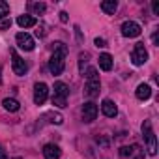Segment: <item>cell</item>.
<instances>
[{
  "label": "cell",
  "instance_id": "cell-32",
  "mask_svg": "<svg viewBox=\"0 0 159 159\" xmlns=\"http://www.w3.org/2000/svg\"><path fill=\"white\" fill-rule=\"evenodd\" d=\"M13 159H21V157H13Z\"/></svg>",
  "mask_w": 159,
  "mask_h": 159
},
{
  "label": "cell",
  "instance_id": "cell-8",
  "mask_svg": "<svg viewBox=\"0 0 159 159\" xmlns=\"http://www.w3.org/2000/svg\"><path fill=\"white\" fill-rule=\"evenodd\" d=\"M98 105L96 103H92V101H88V103H84L83 105V120L86 122V124H90V122H94L96 120V116H98Z\"/></svg>",
  "mask_w": 159,
  "mask_h": 159
},
{
  "label": "cell",
  "instance_id": "cell-30",
  "mask_svg": "<svg viewBox=\"0 0 159 159\" xmlns=\"http://www.w3.org/2000/svg\"><path fill=\"white\" fill-rule=\"evenodd\" d=\"M157 39H159V34H157V32H153V36H152V41H153V45H157Z\"/></svg>",
  "mask_w": 159,
  "mask_h": 159
},
{
  "label": "cell",
  "instance_id": "cell-27",
  "mask_svg": "<svg viewBox=\"0 0 159 159\" xmlns=\"http://www.w3.org/2000/svg\"><path fill=\"white\" fill-rule=\"evenodd\" d=\"M152 10H153L155 15H159V2H153V4H152Z\"/></svg>",
  "mask_w": 159,
  "mask_h": 159
},
{
  "label": "cell",
  "instance_id": "cell-29",
  "mask_svg": "<svg viewBox=\"0 0 159 159\" xmlns=\"http://www.w3.org/2000/svg\"><path fill=\"white\" fill-rule=\"evenodd\" d=\"M0 159H8V155H6V150L0 146Z\"/></svg>",
  "mask_w": 159,
  "mask_h": 159
},
{
  "label": "cell",
  "instance_id": "cell-10",
  "mask_svg": "<svg viewBox=\"0 0 159 159\" xmlns=\"http://www.w3.org/2000/svg\"><path fill=\"white\" fill-rule=\"evenodd\" d=\"M99 88H101V83L99 79H94V81H86V86H84V94L88 98H96L99 94Z\"/></svg>",
  "mask_w": 159,
  "mask_h": 159
},
{
  "label": "cell",
  "instance_id": "cell-28",
  "mask_svg": "<svg viewBox=\"0 0 159 159\" xmlns=\"http://www.w3.org/2000/svg\"><path fill=\"white\" fill-rule=\"evenodd\" d=\"M60 21L62 23H67V13L66 11H60Z\"/></svg>",
  "mask_w": 159,
  "mask_h": 159
},
{
  "label": "cell",
  "instance_id": "cell-18",
  "mask_svg": "<svg viewBox=\"0 0 159 159\" xmlns=\"http://www.w3.org/2000/svg\"><path fill=\"white\" fill-rule=\"evenodd\" d=\"M2 107L6 109V111H10V112H17L19 111V101L17 99H10V98H6L4 101H2Z\"/></svg>",
  "mask_w": 159,
  "mask_h": 159
},
{
  "label": "cell",
  "instance_id": "cell-7",
  "mask_svg": "<svg viewBox=\"0 0 159 159\" xmlns=\"http://www.w3.org/2000/svg\"><path fill=\"white\" fill-rule=\"evenodd\" d=\"M120 155H122V157H129V159H142L144 152L140 150L139 144H133V146H124V148H120Z\"/></svg>",
  "mask_w": 159,
  "mask_h": 159
},
{
  "label": "cell",
  "instance_id": "cell-11",
  "mask_svg": "<svg viewBox=\"0 0 159 159\" xmlns=\"http://www.w3.org/2000/svg\"><path fill=\"white\" fill-rule=\"evenodd\" d=\"M43 155H45V159H60L62 150L56 144H45L43 146Z\"/></svg>",
  "mask_w": 159,
  "mask_h": 159
},
{
  "label": "cell",
  "instance_id": "cell-12",
  "mask_svg": "<svg viewBox=\"0 0 159 159\" xmlns=\"http://www.w3.org/2000/svg\"><path fill=\"white\" fill-rule=\"evenodd\" d=\"M101 111H103V114H105L107 118H114V116L118 114V109H116L114 101H111V99H103V103H101Z\"/></svg>",
  "mask_w": 159,
  "mask_h": 159
},
{
  "label": "cell",
  "instance_id": "cell-19",
  "mask_svg": "<svg viewBox=\"0 0 159 159\" xmlns=\"http://www.w3.org/2000/svg\"><path fill=\"white\" fill-rule=\"evenodd\" d=\"M28 10L34 11L36 15H41V13L45 11V4H43V2H30V4H28Z\"/></svg>",
  "mask_w": 159,
  "mask_h": 159
},
{
  "label": "cell",
  "instance_id": "cell-23",
  "mask_svg": "<svg viewBox=\"0 0 159 159\" xmlns=\"http://www.w3.org/2000/svg\"><path fill=\"white\" fill-rule=\"evenodd\" d=\"M86 60H88V54H86V52H81V54H79V64H81V71H83V67H84Z\"/></svg>",
  "mask_w": 159,
  "mask_h": 159
},
{
  "label": "cell",
  "instance_id": "cell-17",
  "mask_svg": "<svg viewBox=\"0 0 159 159\" xmlns=\"http://www.w3.org/2000/svg\"><path fill=\"white\" fill-rule=\"evenodd\" d=\"M101 10L107 15H114V11L118 10V2L116 0H105V2H101Z\"/></svg>",
  "mask_w": 159,
  "mask_h": 159
},
{
  "label": "cell",
  "instance_id": "cell-13",
  "mask_svg": "<svg viewBox=\"0 0 159 159\" xmlns=\"http://www.w3.org/2000/svg\"><path fill=\"white\" fill-rule=\"evenodd\" d=\"M135 96H137L140 101H146V99H150V98H152V88H150L148 84H144V83H142V84H139V86H137Z\"/></svg>",
  "mask_w": 159,
  "mask_h": 159
},
{
  "label": "cell",
  "instance_id": "cell-15",
  "mask_svg": "<svg viewBox=\"0 0 159 159\" xmlns=\"http://www.w3.org/2000/svg\"><path fill=\"white\" fill-rule=\"evenodd\" d=\"M99 67H101L103 71H111V69H112V56H111L109 52L99 54Z\"/></svg>",
  "mask_w": 159,
  "mask_h": 159
},
{
  "label": "cell",
  "instance_id": "cell-5",
  "mask_svg": "<svg viewBox=\"0 0 159 159\" xmlns=\"http://www.w3.org/2000/svg\"><path fill=\"white\" fill-rule=\"evenodd\" d=\"M140 32H142V28L135 21H125L122 25V36H125V38H137V36H140Z\"/></svg>",
  "mask_w": 159,
  "mask_h": 159
},
{
  "label": "cell",
  "instance_id": "cell-26",
  "mask_svg": "<svg viewBox=\"0 0 159 159\" xmlns=\"http://www.w3.org/2000/svg\"><path fill=\"white\" fill-rule=\"evenodd\" d=\"M94 43H96V47H107V41H105L103 38H96Z\"/></svg>",
  "mask_w": 159,
  "mask_h": 159
},
{
  "label": "cell",
  "instance_id": "cell-22",
  "mask_svg": "<svg viewBox=\"0 0 159 159\" xmlns=\"http://www.w3.org/2000/svg\"><path fill=\"white\" fill-rule=\"evenodd\" d=\"M52 105H56V107H66V98H58V96H52Z\"/></svg>",
  "mask_w": 159,
  "mask_h": 159
},
{
  "label": "cell",
  "instance_id": "cell-14",
  "mask_svg": "<svg viewBox=\"0 0 159 159\" xmlns=\"http://www.w3.org/2000/svg\"><path fill=\"white\" fill-rule=\"evenodd\" d=\"M17 25H19L21 28H32V26L38 25V21H36V17H32V15H19Z\"/></svg>",
  "mask_w": 159,
  "mask_h": 159
},
{
  "label": "cell",
  "instance_id": "cell-2",
  "mask_svg": "<svg viewBox=\"0 0 159 159\" xmlns=\"http://www.w3.org/2000/svg\"><path fill=\"white\" fill-rule=\"evenodd\" d=\"M142 137L146 140V146H148V153L150 155H155L157 153V144H155V133L152 129V122L150 120H144L142 122Z\"/></svg>",
  "mask_w": 159,
  "mask_h": 159
},
{
  "label": "cell",
  "instance_id": "cell-24",
  "mask_svg": "<svg viewBox=\"0 0 159 159\" xmlns=\"http://www.w3.org/2000/svg\"><path fill=\"white\" fill-rule=\"evenodd\" d=\"M11 26V19H2L0 21V30H8Z\"/></svg>",
  "mask_w": 159,
  "mask_h": 159
},
{
  "label": "cell",
  "instance_id": "cell-6",
  "mask_svg": "<svg viewBox=\"0 0 159 159\" xmlns=\"http://www.w3.org/2000/svg\"><path fill=\"white\" fill-rule=\"evenodd\" d=\"M47 96H49V86L45 83H38L34 86V101H36V105H43L47 101Z\"/></svg>",
  "mask_w": 159,
  "mask_h": 159
},
{
  "label": "cell",
  "instance_id": "cell-25",
  "mask_svg": "<svg viewBox=\"0 0 159 159\" xmlns=\"http://www.w3.org/2000/svg\"><path fill=\"white\" fill-rule=\"evenodd\" d=\"M45 28H47V26H45V25H43V23H41V25H39V30H36V34H38V36H39V38H43V36H45V34H47V30H45Z\"/></svg>",
  "mask_w": 159,
  "mask_h": 159
},
{
  "label": "cell",
  "instance_id": "cell-3",
  "mask_svg": "<svg viewBox=\"0 0 159 159\" xmlns=\"http://www.w3.org/2000/svg\"><path fill=\"white\" fill-rule=\"evenodd\" d=\"M131 60H133L135 66H142V64L148 62V51H146L144 43H137L135 45V49L131 52Z\"/></svg>",
  "mask_w": 159,
  "mask_h": 159
},
{
  "label": "cell",
  "instance_id": "cell-4",
  "mask_svg": "<svg viewBox=\"0 0 159 159\" xmlns=\"http://www.w3.org/2000/svg\"><path fill=\"white\" fill-rule=\"evenodd\" d=\"M11 67H13V73L15 75H19V77H23L26 71H28V66H26V62L15 52V51H11Z\"/></svg>",
  "mask_w": 159,
  "mask_h": 159
},
{
  "label": "cell",
  "instance_id": "cell-20",
  "mask_svg": "<svg viewBox=\"0 0 159 159\" xmlns=\"http://www.w3.org/2000/svg\"><path fill=\"white\" fill-rule=\"evenodd\" d=\"M6 15H10V6H8V2L0 0V21H2Z\"/></svg>",
  "mask_w": 159,
  "mask_h": 159
},
{
  "label": "cell",
  "instance_id": "cell-16",
  "mask_svg": "<svg viewBox=\"0 0 159 159\" xmlns=\"http://www.w3.org/2000/svg\"><path fill=\"white\" fill-rule=\"evenodd\" d=\"M54 96H58V98H66V99H67V96H69V88H67V84L62 83V81L54 83Z\"/></svg>",
  "mask_w": 159,
  "mask_h": 159
},
{
  "label": "cell",
  "instance_id": "cell-21",
  "mask_svg": "<svg viewBox=\"0 0 159 159\" xmlns=\"http://www.w3.org/2000/svg\"><path fill=\"white\" fill-rule=\"evenodd\" d=\"M94 79H99L98 77V69L96 67H88L86 69V81H94Z\"/></svg>",
  "mask_w": 159,
  "mask_h": 159
},
{
  "label": "cell",
  "instance_id": "cell-9",
  "mask_svg": "<svg viewBox=\"0 0 159 159\" xmlns=\"http://www.w3.org/2000/svg\"><path fill=\"white\" fill-rule=\"evenodd\" d=\"M15 39H17V45H19L23 51H32V49H34V39H32L26 32H19V34L15 36Z\"/></svg>",
  "mask_w": 159,
  "mask_h": 159
},
{
  "label": "cell",
  "instance_id": "cell-1",
  "mask_svg": "<svg viewBox=\"0 0 159 159\" xmlns=\"http://www.w3.org/2000/svg\"><path fill=\"white\" fill-rule=\"evenodd\" d=\"M52 56L49 60V69L52 75H60L66 67V54H67V47L62 43V41H56L52 43Z\"/></svg>",
  "mask_w": 159,
  "mask_h": 159
},
{
  "label": "cell",
  "instance_id": "cell-31",
  "mask_svg": "<svg viewBox=\"0 0 159 159\" xmlns=\"http://www.w3.org/2000/svg\"><path fill=\"white\" fill-rule=\"evenodd\" d=\"M98 142H99L101 146H109V140H105V139H99V137H98Z\"/></svg>",
  "mask_w": 159,
  "mask_h": 159
}]
</instances>
